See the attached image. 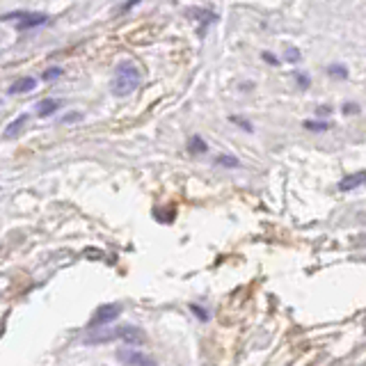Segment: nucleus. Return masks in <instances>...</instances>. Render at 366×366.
<instances>
[{"label":"nucleus","mask_w":366,"mask_h":366,"mask_svg":"<svg viewBox=\"0 0 366 366\" xmlns=\"http://www.w3.org/2000/svg\"><path fill=\"white\" fill-rule=\"evenodd\" d=\"M110 341H124L131 345H142L147 341V334L135 325H117V328H92L90 334L85 337V345L97 343H110Z\"/></svg>","instance_id":"obj_1"},{"label":"nucleus","mask_w":366,"mask_h":366,"mask_svg":"<svg viewBox=\"0 0 366 366\" xmlns=\"http://www.w3.org/2000/svg\"><path fill=\"white\" fill-rule=\"evenodd\" d=\"M142 83V76H140V69L135 66L133 62H119L117 69L112 73V80H110V90L114 97H131V94L138 90Z\"/></svg>","instance_id":"obj_2"},{"label":"nucleus","mask_w":366,"mask_h":366,"mask_svg":"<svg viewBox=\"0 0 366 366\" xmlns=\"http://www.w3.org/2000/svg\"><path fill=\"white\" fill-rule=\"evenodd\" d=\"M12 19H21V23L16 25V30H32L37 28V25H44L49 21V16L46 14H32V12H12V14H5L3 21H12Z\"/></svg>","instance_id":"obj_3"},{"label":"nucleus","mask_w":366,"mask_h":366,"mask_svg":"<svg viewBox=\"0 0 366 366\" xmlns=\"http://www.w3.org/2000/svg\"><path fill=\"white\" fill-rule=\"evenodd\" d=\"M117 359H119V362H124L126 366H158L151 357L145 355V352H140L138 348L117 350Z\"/></svg>","instance_id":"obj_4"},{"label":"nucleus","mask_w":366,"mask_h":366,"mask_svg":"<svg viewBox=\"0 0 366 366\" xmlns=\"http://www.w3.org/2000/svg\"><path fill=\"white\" fill-rule=\"evenodd\" d=\"M119 314H121V307H119V304H103V307H99V309H97V314L92 316L90 330H92V328H101V325L112 323Z\"/></svg>","instance_id":"obj_5"},{"label":"nucleus","mask_w":366,"mask_h":366,"mask_svg":"<svg viewBox=\"0 0 366 366\" xmlns=\"http://www.w3.org/2000/svg\"><path fill=\"white\" fill-rule=\"evenodd\" d=\"M28 121H30V114H21V117H16L8 128H5V138H8V140H16L19 135L25 131Z\"/></svg>","instance_id":"obj_6"},{"label":"nucleus","mask_w":366,"mask_h":366,"mask_svg":"<svg viewBox=\"0 0 366 366\" xmlns=\"http://www.w3.org/2000/svg\"><path fill=\"white\" fill-rule=\"evenodd\" d=\"M37 87V80L35 78H30V76H23V78H19V80H14V83L10 85V94H28V92H32Z\"/></svg>","instance_id":"obj_7"},{"label":"nucleus","mask_w":366,"mask_h":366,"mask_svg":"<svg viewBox=\"0 0 366 366\" xmlns=\"http://www.w3.org/2000/svg\"><path fill=\"white\" fill-rule=\"evenodd\" d=\"M362 183H366V172L350 174V176H345V179H341V183H339V191H341V193L355 191V188H359Z\"/></svg>","instance_id":"obj_8"},{"label":"nucleus","mask_w":366,"mask_h":366,"mask_svg":"<svg viewBox=\"0 0 366 366\" xmlns=\"http://www.w3.org/2000/svg\"><path fill=\"white\" fill-rule=\"evenodd\" d=\"M60 108V101L58 99H44V101H39V106H37V114L39 117H49V114H53Z\"/></svg>","instance_id":"obj_9"},{"label":"nucleus","mask_w":366,"mask_h":366,"mask_svg":"<svg viewBox=\"0 0 366 366\" xmlns=\"http://www.w3.org/2000/svg\"><path fill=\"white\" fill-rule=\"evenodd\" d=\"M188 151H191V154H204L206 151V142L195 135V138H191V142H188Z\"/></svg>","instance_id":"obj_10"},{"label":"nucleus","mask_w":366,"mask_h":366,"mask_svg":"<svg viewBox=\"0 0 366 366\" xmlns=\"http://www.w3.org/2000/svg\"><path fill=\"white\" fill-rule=\"evenodd\" d=\"M304 128H309V131H328L330 121H304Z\"/></svg>","instance_id":"obj_11"},{"label":"nucleus","mask_w":366,"mask_h":366,"mask_svg":"<svg viewBox=\"0 0 366 366\" xmlns=\"http://www.w3.org/2000/svg\"><path fill=\"white\" fill-rule=\"evenodd\" d=\"M218 162L227 167H239V160H236L234 156H218Z\"/></svg>","instance_id":"obj_12"},{"label":"nucleus","mask_w":366,"mask_h":366,"mask_svg":"<svg viewBox=\"0 0 366 366\" xmlns=\"http://www.w3.org/2000/svg\"><path fill=\"white\" fill-rule=\"evenodd\" d=\"M328 73H330V76H339V78H345V76H348V69H343V66H339V64H334V66H330V69H328Z\"/></svg>","instance_id":"obj_13"},{"label":"nucleus","mask_w":366,"mask_h":366,"mask_svg":"<svg viewBox=\"0 0 366 366\" xmlns=\"http://www.w3.org/2000/svg\"><path fill=\"white\" fill-rule=\"evenodd\" d=\"M286 60H289V62H297V60H300V51L289 49V51H286Z\"/></svg>","instance_id":"obj_14"},{"label":"nucleus","mask_w":366,"mask_h":366,"mask_svg":"<svg viewBox=\"0 0 366 366\" xmlns=\"http://www.w3.org/2000/svg\"><path fill=\"white\" fill-rule=\"evenodd\" d=\"M138 3H140V0H126V3L119 8V12H121V14H126V12L131 10V8H135V5H138Z\"/></svg>","instance_id":"obj_15"},{"label":"nucleus","mask_w":366,"mask_h":366,"mask_svg":"<svg viewBox=\"0 0 366 366\" xmlns=\"http://www.w3.org/2000/svg\"><path fill=\"white\" fill-rule=\"evenodd\" d=\"M80 117H83L80 112H71V114H64L62 121H64V124H73V119H80Z\"/></svg>","instance_id":"obj_16"},{"label":"nucleus","mask_w":366,"mask_h":366,"mask_svg":"<svg viewBox=\"0 0 366 366\" xmlns=\"http://www.w3.org/2000/svg\"><path fill=\"white\" fill-rule=\"evenodd\" d=\"M60 73H62V69H51V71H46V73H44V80H53V78H58Z\"/></svg>","instance_id":"obj_17"},{"label":"nucleus","mask_w":366,"mask_h":366,"mask_svg":"<svg viewBox=\"0 0 366 366\" xmlns=\"http://www.w3.org/2000/svg\"><path fill=\"white\" fill-rule=\"evenodd\" d=\"M343 112L345 114H355V112H359V108L357 106H343Z\"/></svg>","instance_id":"obj_18"},{"label":"nucleus","mask_w":366,"mask_h":366,"mask_svg":"<svg viewBox=\"0 0 366 366\" xmlns=\"http://www.w3.org/2000/svg\"><path fill=\"white\" fill-rule=\"evenodd\" d=\"M263 60H266V62H270V64H277V58H273L270 53H263Z\"/></svg>","instance_id":"obj_19"},{"label":"nucleus","mask_w":366,"mask_h":366,"mask_svg":"<svg viewBox=\"0 0 366 366\" xmlns=\"http://www.w3.org/2000/svg\"><path fill=\"white\" fill-rule=\"evenodd\" d=\"M193 311H197V316L202 318V321H206V314H204V309H199V307H193Z\"/></svg>","instance_id":"obj_20"},{"label":"nucleus","mask_w":366,"mask_h":366,"mask_svg":"<svg viewBox=\"0 0 366 366\" xmlns=\"http://www.w3.org/2000/svg\"><path fill=\"white\" fill-rule=\"evenodd\" d=\"M318 112H321V114H325V112H332V108H328V106H323V108H318Z\"/></svg>","instance_id":"obj_21"}]
</instances>
